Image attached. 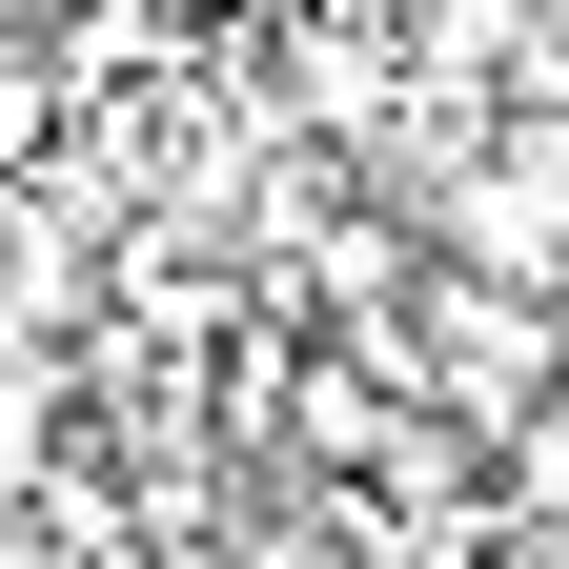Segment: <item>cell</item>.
Segmentation results:
<instances>
[{"instance_id":"1","label":"cell","mask_w":569,"mask_h":569,"mask_svg":"<svg viewBox=\"0 0 569 569\" xmlns=\"http://www.w3.org/2000/svg\"><path fill=\"white\" fill-rule=\"evenodd\" d=\"M448 264H468V284H529V306L569 284V122H509V142L448 183Z\"/></svg>"},{"instance_id":"2","label":"cell","mask_w":569,"mask_h":569,"mask_svg":"<svg viewBox=\"0 0 569 569\" xmlns=\"http://www.w3.org/2000/svg\"><path fill=\"white\" fill-rule=\"evenodd\" d=\"M427 346H448V387H468V407H529V387H549V326H529V284H468V264H427Z\"/></svg>"},{"instance_id":"3","label":"cell","mask_w":569,"mask_h":569,"mask_svg":"<svg viewBox=\"0 0 569 569\" xmlns=\"http://www.w3.org/2000/svg\"><path fill=\"white\" fill-rule=\"evenodd\" d=\"M224 569H326V549H306V529H244V549H224Z\"/></svg>"},{"instance_id":"4","label":"cell","mask_w":569,"mask_h":569,"mask_svg":"<svg viewBox=\"0 0 569 569\" xmlns=\"http://www.w3.org/2000/svg\"><path fill=\"white\" fill-rule=\"evenodd\" d=\"M163 21H203V0H163Z\"/></svg>"}]
</instances>
